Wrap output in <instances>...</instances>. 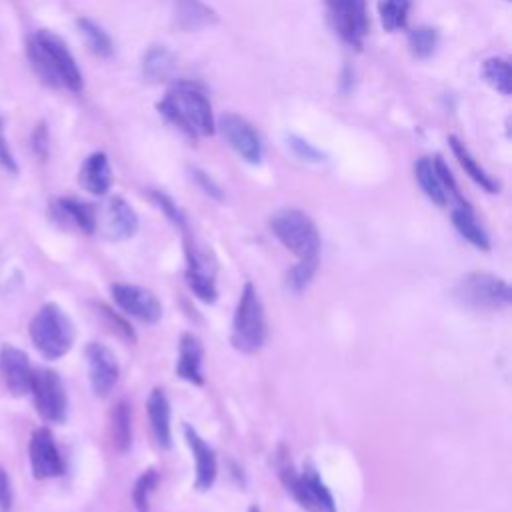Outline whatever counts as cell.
<instances>
[{"label":"cell","instance_id":"obj_16","mask_svg":"<svg viewBox=\"0 0 512 512\" xmlns=\"http://www.w3.org/2000/svg\"><path fill=\"white\" fill-rule=\"evenodd\" d=\"M184 438H186V444L192 450V456H194V462H196V480H194V484L200 492H204V490L212 488V484L216 480V474H218L216 454L190 424L184 426Z\"/></svg>","mask_w":512,"mask_h":512},{"label":"cell","instance_id":"obj_32","mask_svg":"<svg viewBox=\"0 0 512 512\" xmlns=\"http://www.w3.org/2000/svg\"><path fill=\"white\" fill-rule=\"evenodd\" d=\"M158 482H160V476H158V472L154 468H148L146 472L140 474V478L136 480L134 490H132L134 508L138 512H150V496L156 490Z\"/></svg>","mask_w":512,"mask_h":512},{"label":"cell","instance_id":"obj_14","mask_svg":"<svg viewBox=\"0 0 512 512\" xmlns=\"http://www.w3.org/2000/svg\"><path fill=\"white\" fill-rule=\"evenodd\" d=\"M32 374L34 368L20 348L12 344H4L0 348V378L14 396H24L30 392Z\"/></svg>","mask_w":512,"mask_h":512},{"label":"cell","instance_id":"obj_3","mask_svg":"<svg viewBox=\"0 0 512 512\" xmlns=\"http://www.w3.org/2000/svg\"><path fill=\"white\" fill-rule=\"evenodd\" d=\"M266 316L258 290L252 282H246L232 318V346L244 354L262 350L266 342Z\"/></svg>","mask_w":512,"mask_h":512},{"label":"cell","instance_id":"obj_8","mask_svg":"<svg viewBox=\"0 0 512 512\" xmlns=\"http://www.w3.org/2000/svg\"><path fill=\"white\" fill-rule=\"evenodd\" d=\"M328 18L336 34L354 48L362 46L368 32V14L364 0H326Z\"/></svg>","mask_w":512,"mask_h":512},{"label":"cell","instance_id":"obj_31","mask_svg":"<svg viewBox=\"0 0 512 512\" xmlns=\"http://www.w3.org/2000/svg\"><path fill=\"white\" fill-rule=\"evenodd\" d=\"M316 270H318V258L298 260V262L286 272V280H284L286 288H288L290 292H294V294L302 292V290L310 284V280L314 278Z\"/></svg>","mask_w":512,"mask_h":512},{"label":"cell","instance_id":"obj_28","mask_svg":"<svg viewBox=\"0 0 512 512\" xmlns=\"http://www.w3.org/2000/svg\"><path fill=\"white\" fill-rule=\"evenodd\" d=\"M178 2V22L184 30H194L214 20V14L200 0H176Z\"/></svg>","mask_w":512,"mask_h":512},{"label":"cell","instance_id":"obj_17","mask_svg":"<svg viewBox=\"0 0 512 512\" xmlns=\"http://www.w3.org/2000/svg\"><path fill=\"white\" fill-rule=\"evenodd\" d=\"M50 210L54 220L62 226H72L86 234L96 230V210L90 204H84L76 198H56Z\"/></svg>","mask_w":512,"mask_h":512},{"label":"cell","instance_id":"obj_29","mask_svg":"<svg viewBox=\"0 0 512 512\" xmlns=\"http://www.w3.org/2000/svg\"><path fill=\"white\" fill-rule=\"evenodd\" d=\"M410 10V0H380L378 2V14L384 30L396 32L406 26Z\"/></svg>","mask_w":512,"mask_h":512},{"label":"cell","instance_id":"obj_18","mask_svg":"<svg viewBox=\"0 0 512 512\" xmlns=\"http://www.w3.org/2000/svg\"><path fill=\"white\" fill-rule=\"evenodd\" d=\"M202 344L200 340L186 332L180 338V346H178V364H176V372L182 380L202 386L204 384V374H202Z\"/></svg>","mask_w":512,"mask_h":512},{"label":"cell","instance_id":"obj_10","mask_svg":"<svg viewBox=\"0 0 512 512\" xmlns=\"http://www.w3.org/2000/svg\"><path fill=\"white\" fill-rule=\"evenodd\" d=\"M218 128L234 152H238L250 164H260L262 140L248 120L238 114H224L218 120Z\"/></svg>","mask_w":512,"mask_h":512},{"label":"cell","instance_id":"obj_37","mask_svg":"<svg viewBox=\"0 0 512 512\" xmlns=\"http://www.w3.org/2000/svg\"><path fill=\"white\" fill-rule=\"evenodd\" d=\"M10 506H12L10 478H8V474L0 468V508H2V512H10Z\"/></svg>","mask_w":512,"mask_h":512},{"label":"cell","instance_id":"obj_23","mask_svg":"<svg viewBox=\"0 0 512 512\" xmlns=\"http://www.w3.org/2000/svg\"><path fill=\"white\" fill-rule=\"evenodd\" d=\"M448 142H450V148H452L454 156L458 158L460 166L466 170V174H468L480 188H484V190L490 192V194H496V192L500 190L498 182H496L492 176H488V174L484 172V168L472 158V154L468 152V148H466L456 136H448Z\"/></svg>","mask_w":512,"mask_h":512},{"label":"cell","instance_id":"obj_34","mask_svg":"<svg viewBox=\"0 0 512 512\" xmlns=\"http://www.w3.org/2000/svg\"><path fill=\"white\" fill-rule=\"evenodd\" d=\"M152 198H154V202L164 210V214H166L174 224L184 226V216H182V212L178 210V206H176L164 192H152Z\"/></svg>","mask_w":512,"mask_h":512},{"label":"cell","instance_id":"obj_9","mask_svg":"<svg viewBox=\"0 0 512 512\" xmlns=\"http://www.w3.org/2000/svg\"><path fill=\"white\" fill-rule=\"evenodd\" d=\"M110 292L124 314L144 324H156L162 318V304L152 290L136 284L116 282L110 286Z\"/></svg>","mask_w":512,"mask_h":512},{"label":"cell","instance_id":"obj_25","mask_svg":"<svg viewBox=\"0 0 512 512\" xmlns=\"http://www.w3.org/2000/svg\"><path fill=\"white\" fill-rule=\"evenodd\" d=\"M142 70H144L146 78L152 82L166 80L174 70V60L166 48L152 46L142 58Z\"/></svg>","mask_w":512,"mask_h":512},{"label":"cell","instance_id":"obj_11","mask_svg":"<svg viewBox=\"0 0 512 512\" xmlns=\"http://www.w3.org/2000/svg\"><path fill=\"white\" fill-rule=\"evenodd\" d=\"M96 228L108 240H128L138 230V216L124 198L112 196L102 210L96 212Z\"/></svg>","mask_w":512,"mask_h":512},{"label":"cell","instance_id":"obj_2","mask_svg":"<svg viewBox=\"0 0 512 512\" xmlns=\"http://www.w3.org/2000/svg\"><path fill=\"white\" fill-rule=\"evenodd\" d=\"M158 110L190 136L214 132V114L206 94L192 82H176L158 102Z\"/></svg>","mask_w":512,"mask_h":512},{"label":"cell","instance_id":"obj_26","mask_svg":"<svg viewBox=\"0 0 512 512\" xmlns=\"http://www.w3.org/2000/svg\"><path fill=\"white\" fill-rule=\"evenodd\" d=\"M482 76L500 94L508 96L512 92V72H510V62L508 60L498 58V56L484 60Z\"/></svg>","mask_w":512,"mask_h":512},{"label":"cell","instance_id":"obj_6","mask_svg":"<svg viewBox=\"0 0 512 512\" xmlns=\"http://www.w3.org/2000/svg\"><path fill=\"white\" fill-rule=\"evenodd\" d=\"M274 236L294 254L298 260L318 258L320 234L312 218L298 208H284L270 220Z\"/></svg>","mask_w":512,"mask_h":512},{"label":"cell","instance_id":"obj_38","mask_svg":"<svg viewBox=\"0 0 512 512\" xmlns=\"http://www.w3.org/2000/svg\"><path fill=\"white\" fill-rule=\"evenodd\" d=\"M194 178L200 182V186L208 192V194H212V196H216V198H220V190H218V186L206 176V174H202V172H198V170H194Z\"/></svg>","mask_w":512,"mask_h":512},{"label":"cell","instance_id":"obj_4","mask_svg":"<svg viewBox=\"0 0 512 512\" xmlns=\"http://www.w3.org/2000/svg\"><path fill=\"white\" fill-rule=\"evenodd\" d=\"M74 324L58 304H44L30 322V338L36 350L48 358H62L74 344Z\"/></svg>","mask_w":512,"mask_h":512},{"label":"cell","instance_id":"obj_30","mask_svg":"<svg viewBox=\"0 0 512 512\" xmlns=\"http://www.w3.org/2000/svg\"><path fill=\"white\" fill-rule=\"evenodd\" d=\"M438 42H440L438 30L430 26H418L408 34V46L416 58H430L436 52Z\"/></svg>","mask_w":512,"mask_h":512},{"label":"cell","instance_id":"obj_15","mask_svg":"<svg viewBox=\"0 0 512 512\" xmlns=\"http://www.w3.org/2000/svg\"><path fill=\"white\" fill-rule=\"evenodd\" d=\"M186 254V282L190 286V290L206 304L216 302L218 290H216V282H214V272L210 268V264L204 260V256L198 254V250L186 242L184 248Z\"/></svg>","mask_w":512,"mask_h":512},{"label":"cell","instance_id":"obj_39","mask_svg":"<svg viewBox=\"0 0 512 512\" xmlns=\"http://www.w3.org/2000/svg\"><path fill=\"white\" fill-rule=\"evenodd\" d=\"M292 142H296V144H292L298 152H300V156H304L306 160H316L318 158V152L314 150V148H310L306 142H300V140H296V138H292Z\"/></svg>","mask_w":512,"mask_h":512},{"label":"cell","instance_id":"obj_24","mask_svg":"<svg viewBox=\"0 0 512 512\" xmlns=\"http://www.w3.org/2000/svg\"><path fill=\"white\" fill-rule=\"evenodd\" d=\"M414 172H416V180L422 188V192L438 206H446L450 200H448V194L440 182V176L434 168V162L430 158H420L414 166Z\"/></svg>","mask_w":512,"mask_h":512},{"label":"cell","instance_id":"obj_40","mask_svg":"<svg viewBox=\"0 0 512 512\" xmlns=\"http://www.w3.org/2000/svg\"><path fill=\"white\" fill-rule=\"evenodd\" d=\"M248 512H260V508L254 504V506H250V508H248Z\"/></svg>","mask_w":512,"mask_h":512},{"label":"cell","instance_id":"obj_5","mask_svg":"<svg viewBox=\"0 0 512 512\" xmlns=\"http://www.w3.org/2000/svg\"><path fill=\"white\" fill-rule=\"evenodd\" d=\"M454 298L470 310H504L512 304V290L496 274L468 272L456 282Z\"/></svg>","mask_w":512,"mask_h":512},{"label":"cell","instance_id":"obj_7","mask_svg":"<svg viewBox=\"0 0 512 512\" xmlns=\"http://www.w3.org/2000/svg\"><path fill=\"white\" fill-rule=\"evenodd\" d=\"M30 392L34 396L36 412L46 420L60 424L66 420L68 398L60 376L50 368H38L32 374Z\"/></svg>","mask_w":512,"mask_h":512},{"label":"cell","instance_id":"obj_13","mask_svg":"<svg viewBox=\"0 0 512 512\" xmlns=\"http://www.w3.org/2000/svg\"><path fill=\"white\" fill-rule=\"evenodd\" d=\"M30 468L36 480L54 478L64 472V462L48 428H38L30 438Z\"/></svg>","mask_w":512,"mask_h":512},{"label":"cell","instance_id":"obj_19","mask_svg":"<svg viewBox=\"0 0 512 512\" xmlns=\"http://www.w3.org/2000/svg\"><path fill=\"white\" fill-rule=\"evenodd\" d=\"M148 408V420L152 434L162 448L172 446V426H170V402L162 388H154L146 402Z\"/></svg>","mask_w":512,"mask_h":512},{"label":"cell","instance_id":"obj_21","mask_svg":"<svg viewBox=\"0 0 512 512\" xmlns=\"http://www.w3.org/2000/svg\"><path fill=\"white\" fill-rule=\"evenodd\" d=\"M110 442L120 454H124L132 444V412L126 400L116 402L110 412Z\"/></svg>","mask_w":512,"mask_h":512},{"label":"cell","instance_id":"obj_33","mask_svg":"<svg viewBox=\"0 0 512 512\" xmlns=\"http://www.w3.org/2000/svg\"><path fill=\"white\" fill-rule=\"evenodd\" d=\"M304 478L312 490V494L316 496L318 504H320V510L322 512H336V504H334V498L330 494V490L326 488V484L322 482V478L316 474V470H308L304 472Z\"/></svg>","mask_w":512,"mask_h":512},{"label":"cell","instance_id":"obj_1","mask_svg":"<svg viewBox=\"0 0 512 512\" xmlns=\"http://www.w3.org/2000/svg\"><path fill=\"white\" fill-rule=\"evenodd\" d=\"M26 56L36 76L52 88H66L72 92L82 90V74L76 66L64 40L48 30H38L28 38Z\"/></svg>","mask_w":512,"mask_h":512},{"label":"cell","instance_id":"obj_35","mask_svg":"<svg viewBox=\"0 0 512 512\" xmlns=\"http://www.w3.org/2000/svg\"><path fill=\"white\" fill-rule=\"evenodd\" d=\"M0 166L12 174H18V164L10 152V146H8V140L4 136V124H2V118H0Z\"/></svg>","mask_w":512,"mask_h":512},{"label":"cell","instance_id":"obj_22","mask_svg":"<svg viewBox=\"0 0 512 512\" xmlns=\"http://www.w3.org/2000/svg\"><path fill=\"white\" fill-rule=\"evenodd\" d=\"M452 224L460 232V236L464 240H468L472 246H476L480 250L490 248V238L484 232V228L478 224V220L474 218V212L468 204L466 206H456L452 210Z\"/></svg>","mask_w":512,"mask_h":512},{"label":"cell","instance_id":"obj_12","mask_svg":"<svg viewBox=\"0 0 512 512\" xmlns=\"http://www.w3.org/2000/svg\"><path fill=\"white\" fill-rule=\"evenodd\" d=\"M86 360H88L90 386L94 394L106 396L116 386L120 376V366L114 352L100 342H90L86 346Z\"/></svg>","mask_w":512,"mask_h":512},{"label":"cell","instance_id":"obj_36","mask_svg":"<svg viewBox=\"0 0 512 512\" xmlns=\"http://www.w3.org/2000/svg\"><path fill=\"white\" fill-rule=\"evenodd\" d=\"M32 150L40 160L48 156V128L44 122H40L32 134Z\"/></svg>","mask_w":512,"mask_h":512},{"label":"cell","instance_id":"obj_27","mask_svg":"<svg viewBox=\"0 0 512 512\" xmlns=\"http://www.w3.org/2000/svg\"><path fill=\"white\" fill-rule=\"evenodd\" d=\"M76 26L80 30V36L84 38V44L90 48L92 54L102 58H108L112 54V40L96 22L88 18H78Z\"/></svg>","mask_w":512,"mask_h":512},{"label":"cell","instance_id":"obj_20","mask_svg":"<svg viewBox=\"0 0 512 512\" xmlns=\"http://www.w3.org/2000/svg\"><path fill=\"white\" fill-rule=\"evenodd\" d=\"M78 180L86 192L96 196L106 194L112 184V170L108 164V156L104 152L90 154L80 168Z\"/></svg>","mask_w":512,"mask_h":512}]
</instances>
